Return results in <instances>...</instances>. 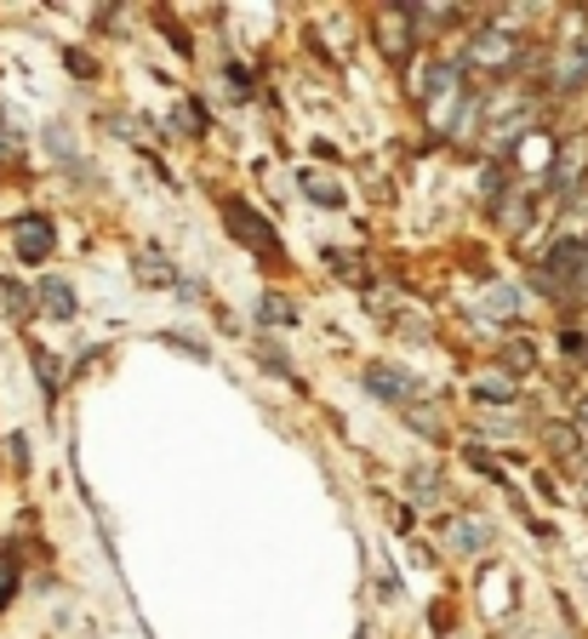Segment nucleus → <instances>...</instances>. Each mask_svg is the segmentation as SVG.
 Wrapping results in <instances>:
<instances>
[{
  "instance_id": "obj_1",
  "label": "nucleus",
  "mask_w": 588,
  "mask_h": 639,
  "mask_svg": "<svg viewBox=\"0 0 588 639\" xmlns=\"http://www.w3.org/2000/svg\"><path fill=\"white\" fill-rule=\"evenodd\" d=\"M223 217H228V228H235V235H240L246 246H263V251H274V228H269L258 212H251L246 200H228V206H223Z\"/></svg>"
},
{
  "instance_id": "obj_2",
  "label": "nucleus",
  "mask_w": 588,
  "mask_h": 639,
  "mask_svg": "<svg viewBox=\"0 0 588 639\" xmlns=\"http://www.w3.org/2000/svg\"><path fill=\"white\" fill-rule=\"evenodd\" d=\"M17 258H23V263L52 258V223H46V217H23V223H17Z\"/></svg>"
},
{
  "instance_id": "obj_3",
  "label": "nucleus",
  "mask_w": 588,
  "mask_h": 639,
  "mask_svg": "<svg viewBox=\"0 0 588 639\" xmlns=\"http://www.w3.org/2000/svg\"><path fill=\"white\" fill-rule=\"evenodd\" d=\"M40 303L52 309V320H74V292H69V280H40Z\"/></svg>"
},
{
  "instance_id": "obj_4",
  "label": "nucleus",
  "mask_w": 588,
  "mask_h": 639,
  "mask_svg": "<svg viewBox=\"0 0 588 639\" xmlns=\"http://www.w3.org/2000/svg\"><path fill=\"white\" fill-rule=\"evenodd\" d=\"M366 382H372V394H383V400H405V394H412V382H405L400 371H389V366H372Z\"/></svg>"
},
{
  "instance_id": "obj_5",
  "label": "nucleus",
  "mask_w": 588,
  "mask_h": 639,
  "mask_svg": "<svg viewBox=\"0 0 588 639\" xmlns=\"http://www.w3.org/2000/svg\"><path fill=\"white\" fill-rule=\"evenodd\" d=\"M485 309H492L497 320H515V309H520V292H515V286H492V292H485Z\"/></svg>"
},
{
  "instance_id": "obj_6",
  "label": "nucleus",
  "mask_w": 588,
  "mask_h": 639,
  "mask_svg": "<svg viewBox=\"0 0 588 639\" xmlns=\"http://www.w3.org/2000/svg\"><path fill=\"white\" fill-rule=\"evenodd\" d=\"M451 548H457V554H474V548H485V525H474V520L451 525Z\"/></svg>"
},
{
  "instance_id": "obj_7",
  "label": "nucleus",
  "mask_w": 588,
  "mask_h": 639,
  "mask_svg": "<svg viewBox=\"0 0 588 639\" xmlns=\"http://www.w3.org/2000/svg\"><path fill=\"white\" fill-rule=\"evenodd\" d=\"M258 320H263V326H292L297 315H292L286 297H263V303H258Z\"/></svg>"
},
{
  "instance_id": "obj_8",
  "label": "nucleus",
  "mask_w": 588,
  "mask_h": 639,
  "mask_svg": "<svg viewBox=\"0 0 588 639\" xmlns=\"http://www.w3.org/2000/svg\"><path fill=\"white\" fill-rule=\"evenodd\" d=\"M17 594V559L7 554V548H0V605H7Z\"/></svg>"
},
{
  "instance_id": "obj_9",
  "label": "nucleus",
  "mask_w": 588,
  "mask_h": 639,
  "mask_svg": "<svg viewBox=\"0 0 588 639\" xmlns=\"http://www.w3.org/2000/svg\"><path fill=\"white\" fill-rule=\"evenodd\" d=\"M35 371H40L46 389H58V360H52V354H35Z\"/></svg>"
},
{
  "instance_id": "obj_10",
  "label": "nucleus",
  "mask_w": 588,
  "mask_h": 639,
  "mask_svg": "<svg viewBox=\"0 0 588 639\" xmlns=\"http://www.w3.org/2000/svg\"><path fill=\"white\" fill-rule=\"evenodd\" d=\"M0 297H7V309H12L17 320H23V315H30V297H23L17 286H0Z\"/></svg>"
},
{
  "instance_id": "obj_11",
  "label": "nucleus",
  "mask_w": 588,
  "mask_h": 639,
  "mask_svg": "<svg viewBox=\"0 0 588 639\" xmlns=\"http://www.w3.org/2000/svg\"><path fill=\"white\" fill-rule=\"evenodd\" d=\"M309 194L320 200V206H338V200H343V194H338V189H331V184H320V177H309Z\"/></svg>"
},
{
  "instance_id": "obj_12",
  "label": "nucleus",
  "mask_w": 588,
  "mask_h": 639,
  "mask_svg": "<svg viewBox=\"0 0 588 639\" xmlns=\"http://www.w3.org/2000/svg\"><path fill=\"white\" fill-rule=\"evenodd\" d=\"M263 366H269L274 377H292V366H286V354H280V348H263Z\"/></svg>"
},
{
  "instance_id": "obj_13",
  "label": "nucleus",
  "mask_w": 588,
  "mask_h": 639,
  "mask_svg": "<svg viewBox=\"0 0 588 639\" xmlns=\"http://www.w3.org/2000/svg\"><path fill=\"white\" fill-rule=\"evenodd\" d=\"M143 280H172V263H161V258H143Z\"/></svg>"
},
{
  "instance_id": "obj_14",
  "label": "nucleus",
  "mask_w": 588,
  "mask_h": 639,
  "mask_svg": "<svg viewBox=\"0 0 588 639\" xmlns=\"http://www.w3.org/2000/svg\"><path fill=\"white\" fill-rule=\"evenodd\" d=\"M63 63H69V69H74V74H92V69H97V63H92V58H86V52H63Z\"/></svg>"
},
{
  "instance_id": "obj_15",
  "label": "nucleus",
  "mask_w": 588,
  "mask_h": 639,
  "mask_svg": "<svg viewBox=\"0 0 588 639\" xmlns=\"http://www.w3.org/2000/svg\"><path fill=\"white\" fill-rule=\"evenodd\" d=\"M480 394H492V400H508V382H503V377H485V382H480Z\"/></svg>"
}]
</instances>
